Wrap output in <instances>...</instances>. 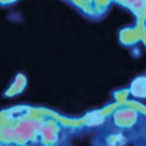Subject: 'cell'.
<instances>
[{"mask_svg":"<svg viewBox=\"0 0 146 146\" xmlns=\"http://www.w3.org/2000/svg\"><path fill=\"white\" fill-rule=\"evenodd\" d=\"M125 1L129 4L131 8L137 9V11H141L146 4V0H125Z\"/></svg>","mask_w":146,"mask_h":146,"instance_id":"6da1fadb","label":"cell"}]
</instances>
